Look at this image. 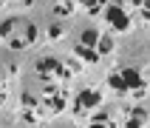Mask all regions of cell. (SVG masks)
Returning <instances> with one entry per match:
<instances>
[{"label":"cell","mask_w":150,"mask_h":128,"mask_svg":"<svg viewBox=\"0 0 150 128\" xmlns=\"http://www.w3.org/2000/svg\"><path fill=\"white\" fill-rule=\"evenodd\" d=\"M62 108H65V85L40 80L34 74L31 85L23 91V102H20L23 119L25 122H42V119L57 117Z\"/></svg>","instance_id":"cell-1"},{"label":"cell","mask_w":150,"mask_h":128,"mask_svg":"<svg viewBox=\"0 0 150 128\" xmlns=\"http://www.w3.org/2000/svg\"><path fill=\"white\" fill-rule=\"evenodd\" d=\"M37 37H40V31H37L34 20H28L23 14H14V17H8V20L0 23V43L8 46L11 51L31 49L34 43H37Z\"/></svg>","instance_id":"cell-2"},{"label":"cell","mask_w":150,"mask_h":128,"mask_svg":"<svg viewBox=\"0 0 150 128\" xmlns=\"http://www.w3.org/2000/svg\"><path fill=\"white\" fill-rule=\"evenodd\" d=\"M110 49H113V40H110L105 31L93 29V26L82 29L79 37H76V43H74V54H76V57H82L85 63H99Z\"/></svg>","instance_id":"cell-3"},{"label":"cell","mask_w":150,"mask_h":128,"mask_svg":"<svg viewBox=\"0 0 150 128\" xmlns=\"http://www.w3.org/2000/svg\"><path fill=\"white\" fill-rule=\"evenodd\" d=\"M108 85H110V91L116 94L119 100H139V97H144V91H147V85H144L142 74H139L136 68L110 71L108 74Z\"/></svg>","instance_id":"cell-4"},{"label":"cell","mask_w":150,"mask_h":128,"mask_svg":"<svg viewBox=\"0 0 150 128\" xmlns=\"http://www.w3.org/2000/svg\"><path fill=\"white\" fill-rule=\"evenodd\" d=\"M34 74L40 77V80H48V83H59L65 85L68 83V74H71V68L62 63L59 57H40L37 63H34Z\"/></svg>","instance_id":"cell-5"},{"label":"cell","mask_w":150,"mask_h":128,"mask_svg":"<svg viewBox=\"0 0 150 128\" xmlns=\"http://www.w3.org/2000/svg\"><path fill=\"white\" fill-rule=\"evenodd\" d=\"M105 20L113 31L125 34L133 29V6H125V0H113V3H105Z\"/></svg>","instance_id":"cell-6"},{"label":"cell","mask_w":150,"mask_h":128,"mask_svg":"<svg viewBox=\"0 0 150 128\" xmlns=\"http://www.w3.org/2000/svg\"><path fill=\"white\" fill-rule=\"evenodd\" d=\"M99 108H102V91H99V88H85V91L76 94V100H74V117L91 119Z\"/></svg>","instance_id":"cell-7"},{"label":"cell","mask_w":150,"mask_h":128,"mask_svg":"<svg viewBox=\"0 0 150 128\" xmlns=\"http://www.w3.org/2000/svg\"><path fill=\"white\" fill-rule=\"evenodd\" d=\"M113 125H147V111L136 108V105H125V108H113Z\"/></svg>","instance_id":"cell-8"},{"label":"cell","mask_w":150,"mask_h":128,"mask_svg":"<svg viewBox=\"0 0 150 128\" xmlns=\"http://www.w3.org/2000/svg\"><path fill=\"white\" fill-rule=\"evenodd\" d=\"M133 9H139V14H142V20L150 26V0H127Z\"/></svg>","instance_id":"cell-9"},{"label":"cell","mask_w":150,"mask_h":128,"mask_svg":"<svg viewBox=\"0 0 150 128\" xmlns=\"http://www.w3.org/2000/svg\"><path fill=\"white\" fill-rule=\"evenodd\" d=\"M6 100V77H3V66H0V105Z\"/></svg>","instance_id":"cell-10"},{"label":"cell","mask_w":150,"mask_h":128,"mask_svg":"<svg viewBox=\"0 0 150 128\" xmlns=\"http://www.w3.org/2000/svg\"><path fill=\"white\" fill-rule=\"evenodd\" d=\"M8 3H14V0H0V9H3V6H8Z\"/></svg>","instance_id":"cell-11"}]
</instances>
